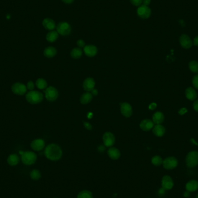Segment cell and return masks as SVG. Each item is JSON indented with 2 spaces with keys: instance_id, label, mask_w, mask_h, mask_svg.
I'll return each instance as SVG.
<instances>
[{
  "instance_id": "6da1fadb",
  "label": "cell",
  "mask_w": 198,
  "mask_h": 198,
  "mask_svg": "<svg viewBox=\"0 0 198 198\" xmlns=\"http://www.w3.org/2000/svg\"><path fill=\"white\" fill-rule=\"evenodd\" d=\"M44 154L48 160L52 161H57L61 160L63 152L61 147L55 144H51L46 146Z\"/></svg>"
},
{
  "instance_id": "7a4b0ae2",
  "label": "cell",
  "mask_w": 198,
  "mask_h": 198,
  "mask_svg": "<svg viewBox=\"0 0 198 198\" xmlns=\"http://www.w3.org/2000/svg\"><path fill=\"white\" fill-rule=\"evenodd\" d=\"M43 98V95L39 91H31L26 95V100L31 104L40 103Z\"/></svg>"
},
{
  "instance_id": "3957f363",
  "label": "cell",
  "mask_w": 198,
  "mask_h": 198,
  "mask_svg": "<svg viewBox=\"0 0 198 198\" xmlns=\"http://www.w3.org/2000/svg\"><path fill=\"white\" fill-rule=\"evenodd\" d=\"M186 165L190 168L196 167L198 164V152L193 151L190 152L185 158Z\"/></svg>"
},
{
  "instance_id": "277c9868",
  "label": "cell",
  "mask_w": 198,
  "mask_h": 198,
  "mask_svg": "<svg viewBox=\"0 0 198 198\" xmlns=\"http://www.w3.org/2000/svg\"><path fill=\"white\" fill-rule=\"evenodd\" d=\"M37 159V156L32 151L24 152L21 155L22 162L27 166H30L35 164Z\"/></svg>"
},
{
  "instance_id": "5b68a950",
  "label": "cell",
  "mask_w": 198,
  "mask_h": 198,
  "mask_svg": "<svg viewBox=\"0 0 198 198\" xmlns=\"http://www.w3.org/2000/svg\"><path fill=\"white\" fill-rule=\"evenodd\" d=\"M57 32L58 34L65 36L70 34L71 31V27L68 23L67 22H61L56 27Z\"/></svg>"
},
{
  "instance_id": "8992f818",
  "label": "cell",
  "mask_w": 198,
  "mask_h": 198,
  "mask_svg": "<svg viewBox=\"0 0 198 198\" xmlns=\"http://www.w3.org/2000/svg\"><path fill=\"white\" fill-rule=\"evenodd\" d=\"M162 164L165 169L172 170L177 166L178 160L175 157L170 156L163 160Z\"/></svg>"
},
{
  "instance_id": "52a82bcc",
  "label": "cell",
  "mask_w": 198,
  "mask_h": 198,
  "mask_svg": "<svg viewBox=\"0 0 198 198\" xmlns=\"http://www.w3.org/2000/svg\"><path fill=\"white\" fill-rule=\"evenodd\" d=\"M45 97L49 101H54L57 99L59 93L55 88L53 86L48 87L46 91H45Z\"/></svg>"
},
{
  "instance_id": "ba28073f",
  "label": "cell",
  "mask_w": 198,
  "mask_h": 198,
  "mask_svg": "<svg viewBox=\"0 0 198 198\" xmlns=\"http://www.w3.org/2000/svg\"><path fill=\"white\" fill-rule=\"evenodd\" d=\"M12 91L14 94L17 95H25L27 92V86L22 83L17 82L14 83L11 88Z\"/></svg>"
},
{
  "instance_id": "9c48e42d",
  "label": "cell",
  "mask_w": 198,
  "mask_h": 198,
  "mask_svg": "<svg viewBox=\"0 0 198 198\" xmlns=\"http://www.w3.org/2000/svg\"><path fill=\"white\" fill-rule=\"evenodd\" d=\"M104 145L107 147H111L114 144L115 138L114 135L111 132H106L103 136Z\"/></svg>"
},
{
  "instance_id": "30bf717a",
  "label": "cell",
  "mask_w": 198,
  "mask_h": 198,
  "mask_svg": "<svg viewBox=\"0 0 198 198\" xmlns=\"http://www.w3.org/2000/svg\"><path fill=\"white\" fill-rule=\"evenodd\" d=\"M151 13V9L148 6L142 5L139 7L137 9L138 16L142 19H148L150 16Z\"/></svg>"
},
{
  "instance_id": "8fae6325",
  "label": "cell",
  "mask_w": 198,
  "mask_h": 198,
  "mask_svg": "<svg viewBox=\"0 0 198 198\" xmlns=\"http://www.w3.org/2000/svg\"><path fill=\"white\" fill-rule=\"evenodd\" d=\"M179 42L181 47L184 49H190L193 45V41L188 35H181L179 38Z\"/></svg>"
},
{
  "instance_id": "7c38bea8",
  "label": "cell",
  "mask_w": 198,
  "mask_h": 198,
  "mask_svg": "<svg viewBox=\"0 0 198 198\" xmlns=\"http://www.w3.org/2000/svg\"><path fill=\"white\" fill-rule=\"evenodd\" d=\"M162 188H163L165 191L172 189L174 186V182L172 178L168 175L164 176L162 179Z\"/></svg>"
},
{
  "instance_id": "4fadbf2b",
  "label": "cell",
  "mask_w": 198,
  "mask_h": 198,
  "mask_svg": "<svg viewBox=\"0 0 198 198\" xmlns=\"http://www.w3.org/2000/svg\"><path fill=\"white\" fill-rule=\"evenodd\" d=\"M45 146L44 140L41 138L34 140L31 143V148L35 151H40L43 150Z\"/></svg>"
},
{
  "instance_id": "5bb4252c",
  "label": "cell",
  "mask_w": 198,
  "mask_h": 198,
  "mask_svg": "<svg viewBox=\"0 0 198 198\" xmlns=\"http://www.w3.org/2000/svg\"><path fill=\"white\" fill-rule=\"evenodd\" d=\"M121 114L125 117H130L132 115L133 112L131 105L128 103H123L121 104Z\"/></svg>"
},
{
  "instance_id": "9a60e30c",
  "label": "cell",
  "mask_w": 198,
  "mask_h": 198,
  "mask_svg": "<svg viewBox=\"0 0 198 198\" xmlns=\"http://www.w3.org/2000/svg\"><path fill=\"white\" fill-rule=\"evenodd\" d=\"M95 81L92 78H88L83 83V88L85 91L88 92H91V91L95 88Z\"/></svg>"
},
{
  "instance_id": "2e32d148",
  "label": "cell",
  "mask_w": 198,
  "mask_h": 198,
  "mask_svg": "<svg viewBox=\"0 0 198 198\" xmlns=\"http://www.w3.org/2000/svg\"><path fill=\"white\" fill-rule=\"evenodd\" d=\"M83 51L86 56L92 57L96 56L97 53V48L95 45H88L83 47Z\"/></svg>"
},
{
  "instance_id": "e0dca14e",
  "label": "cell",
  "mask_w": 198,
  "mask_h": 198,
  "mask_svg": "<svg viewBox=\"0 0 198 198\" xmlns=\"http://www.w3.org/2000/svg\"><path fill=\"white\" fill-rule=\"evenodd\" d=\"M154 126V123L150 119H144L140 124V127L143 131L147 132L152 129Z\"/></svg>"
},
{
  "instance_id": "ac0fdd59",
  "label": "cell",
  "mask_w": 198,
  "mask_h": 198,
  "mask_svg": "<svg viewBox=\"0 0 198 198\" xmlns=\"http://www.w3.org/2000/svg\"><path fill=\"white\" fill-rule=\"evenodd\" d=\"M108 156L113 160H118L121 156V152L118 149L115 147H111L107 151Z\"/></svg>"
},
{
  "instance_id": "d6986e66",
  "label": "cell",
  "mask_w": 198,
  "mask_h": 198,
  "mask_svg": "<svg viewBox=\"0 0 198 198\" xmlns=\"http://www.w3.org/2000/svg\"><path fill=\"white\" fill-rule=\"evenodd\" d=\"M43 27L49 30H53L56 28V23L54 20L50 18H45L43 21Z\"/></svg>"
},
{
  "instance_id": "ffe728a7",
  "label": "cell",
  "mask_w": 198,
  "mask_h": 198,
  "mask_svg": "<svg viewBox=\"0 0 198 198\" xmlns=\"http://www.w3.org/2000/svg\"><path fill=\"white\" fill-rule=\"evenodd\" d=\"M185 93L186 97L191 101H194L196 100L198 97L196 92L192 87H188V88H187L185 90Z\"/></svg>"
},
{
  "instance_id": "44dd1931",
  "label": "cell",
  "mask_w": 198,
  "mask_h": 198,
  "mask_svg": "<svg viewBox=\"0 0 198 198\" xmlns=\"http://www.w3.org/2000/svg\"><path fill=\"white\" fill-rule=\"evenodd\" d=\"M164 116L162 112L158 111L154 113L152 115V121L156 125H160L164 122Z\"/></svg>"
},
{
  "instance_id": "7402d4cb",
  "label": "cell",
  "mask_w": 198,
  "mask_h": 198,
  "mask_svg": "<svg viewBox=\"0 0 198 198\" xmlns=\"http://www.w3.org/2000/svg\"><path fill=\"white\" fill-rule=\"evenodd\" d=\"M153 133L157 137H162L166 132V129L164 126L162 125H156L154 126L152 130Z\"/></svg>"
},
{
  "instance_id": "603a6c76",
  "label": "cell",
  "mask_w": 198,
  "mask_h": 198,
  "mask_svg": "<svg viewBox=\"0 0 198 198\" xmlns=\"http://www.w3.org/2000/svg\"><path fill=\"white\" fill-rule=\"evenodd\" d=\"M185 189L190 192L197 191L198 190V181L195 180L188 181L185 185Z\"/></svg>"
},
{
  "instance_id": "cb8c5ba5",
  "label": "cell",
  "mask_w": 198,
  "mask_h": 198,
  "mask_svg": "<svg viewBox=\"0 0 198 198\" xmlns=\"http://www.w3.org/2000/svg\"><path fill=\"white\" fill-rule=\"evenodd\" d=\"M57 50L55 47H46L43 51V55L47 58H52L56 56Z\"/></svg>"
},
{
  "instance_id": "d4e9b609",
  "label": "cell",
  "mask_w": 198,
  "mask_h": 198,
  "mask_svg": "<svg viewBox=\"0 0 198 198\" xmlns=\"http://www.w3.org/2000/svg\"><path fill=\"white\" fill-rule=\"evenodd\" d=\"M93 99V95L91 92H86L83 93L80 97V102L82 104H87L89 103Z\"/></svg>"
},
{
  "instance_id": "484cf974",
  "label": "cell",
  "mask_w": 198,
  "mask_h": 198,
  "mask_svg": "<svg viewBox=\"0 0 198 198\" xmlns=\"http://www.w3.org/2000/svg\"><path fill=\"white\" fill-rule=\"evenodd\" d=\"M7 162L10 166H16L19 162V157L16 154H11L9 156L7 159Z\"/></svg>"
},
{
  "instance_id": "4316f807",
  "label": "cell",
  "mask_w": 198,
  "mask_h": 198,
  "mask_svg": "<svg viewBox=\"0 0 198 198\" xmlns=\"http://www.w3.org/2000/svg\"><path fill=\"white\" fill-rule=\"evenodd\" d=\"M59 37V34L56 31H51L47 33L46 39L49 43H53L56 41Z\"/></svg>"
},
{
  "instance_id": "83f0119b",
  "label": "cell",
  "mask_w": 198,
  "mask_h": 198,
  "mask_svg": "<svg viewBox=\"0 0 198 198\" xmlns=\"http://www.w3.org/2000/svg\"><path fill=\"white\" fill-rule=\"evenodd\" d=\"M70 55L73 59H79L82 55V49L79 47H75L71 51Z\"/></svg>"
},
{
  "instance_id": "f1b7e54d",
  "label": "cell",
  "mask_w": 198,
  "mask_h": 198,
  "mask_svg": "<svg viewBox=\"0 0 198 198\" xmlns=\"http://www.w3.org/2000/svg\"><path fill=\"white\" fill-rule=\"evenodd\" d=\"M77 198H93V196L90 191L83 190L78 193Z\"/></svg>"
},
{
  "instance_id": "f546056e",
  "label": "cell",
  "mask_w": 198,
  "mask_h": 198,
  "mask_svg": "<svg viewBox=\"0 0 198 198\" xmlns=\"http://www.w3.org/2000/svg\"><path fill=\"white\" fill-rule=\"evenodd\" d=\"M35 85L39 89H44L47 87V82L43 78H39L37 80Z\"/></svg>"
},
{
  "instance_id": "4dcf8cb0",
  "label": "cell",
  "mask_w": 198,
  "mask_h": 198,
  "mask_svg": "<svg viewBox=\"0 0 198 198\" xmlns=\"http://www.w3.org/2000/svg\"><path fill=\"white\" fill-rule=\"evenodd\" d=\"M151 162L155 166H160L163 163V160L160 156L155 155L152 158Z\"/></svg>"
},
{
  "instance_id": "1f68e13d",
  "label": "cell",
  "mask_w": 198,
  "mask_h": 198,
  "mask_svg": "<svg viewBox=\"0 0 198 198\" xmlns=\"http://www.w3.org/2000/svg\"><path fill=\"white\" fill-rule=\"evenodd\" d=\"M30 177L34 181H37L39 180L41 177V174L38 170L34 169L33 170H32L30 172Z\"/></svg>"
},
{
  "instance_id": "d6a6232c",
  "label": "cell",
  "mask_w": 198,
  "mask_h": 198,
  "mask_svg": "<svg viewBox=\"0 0 198 198\" xmlns=\"http://www.w3.org/2000/svg\"><path fill=\"white\" fill-rule=\"evenodd\" d=\"M189 69L194 73H198V62L196 61H191L189 63Z\"/></svg>"
},
{
  "instance_id": "836d02e7",
  "label": "cell",
  "mask_w": 198,
  "mask_h": 198,
  "mask_svg": "<svg viewBox=\"0 0 198 198\" xmlns=\"http://www.w3.org/2000/svg\"><path fill=\"white\" fill-rule=\"evenodd\" d=\"M192 84L195 89H198V74L195 75L192 78Z\"/></svg>"
},
{
  "instance_id": "e575fe53",
  "label": "cell",
  "mask_w": 198,
  "mask_h": 198,
  "mask_svg": "<svg viewBox=\"0 0 198 198\" xmlns=\"http://www.w3.org/2000/svg\"><path fill=\"white\" fill-rule=\"evenodd\" d=\"M27 89H28L29 91H33L34 89V83L32 81H29L27 84Z\"/></svg>"
},
{
  "instance_id": "d590c367",
  "label": "cell",
  "mask_w": 198,
  "mask_h": 198,
  "mask_svg": "<svg viewBox=\"0 0 198 198\" xmlns=\"http://www.w3.org/2000/svg\"><path fill=\"white\" fill-rule=\"evenodd\" d=\"M131 3L134 6H140L143 0H130Z\"/></svg>"
},
{
  "instance_id": "8d00e7d4",
  "label": "cell",
  "mask_w": 198,
  "mask_h": 198,
  "mask_svg": "<svg viewBox=\"0 0 198 198\" xmlns=\"http://www.w3.org/2000/svg\"><path fill=\"white\" fill-rule=\"evenodd\" d=\"M77 43V45L79 48H82V47H85V43L82 39L78 40Z\"/></svg>"
},
{
  "instance_id": "74e56055",
  "label": "cell",
  "mask_w": 198,
  "mask_h": 198,
  "mask_svg": "<svg viewBox=\"0 0 198 198\" xmlns=\"http://www.w3.org/2000/svg\"><path fill=\"white\" fill-rule=\"evenodd\" d=\"M83 125L86 129L89 130H91L92 129V126L90 123H89L88 122H83Z\"/></svg>"
},
{
  "instance_id": "f35d334b",
  "label": "cell",
  "mask_w": 198,
  "mask_h": 198,
  "mask_svg": "<svg viewBox=\"0 0 198 198\" xmlns=\"http://www.w3.org/2000/svg\"><path fill=\"white\" fill-rule=\"evenodd\" d=\"M187 111H188V110L186 108H181V109L178 111V114L180 115H184L185 114H186Z\"/></svg>"
},
{
  "instance_id": "ab89813d",
  "label": "cell",
  "mask_w": 198,
  "mask_h": 198,
  "mask_svg": "<svg viewBox=\"0 0 198 198\" xmlns=\"http://www.w3.org/2000/svg\"><path fill=\"white\" fill-rule=\"evenodd\" d=\"M193 108H194V110L198 112V100H196L194 101L193 104Z\"/></svg>"
},
{
  "instance_id": "60d3db41",
  "label": "cell",
  "mask_w": 198,
  "mask_h": 198,
  "mask_svg": "<svg viewBox=\"0 0 198 198\" xmlns=\"http://www.w3.org/2000/svg\"><path fill=\"white\" fill-rule=\"evenodd\" d=\"M157 107V105L155 103H152L150 104V105L149 106V109L151 110H155V108Z\"/></svg>"
},
{
  "instance_id": "b9f144b4",
  "label": "cell",
  "mask_w": 198,
  "mask_h": 198,
  "mask_svg": "<svg viewBox=\"0 0 198 198\" xmlns=\"http://www.w3.org/2000/svg\"><path fill=\"white\" fill-rule=\"evenodd\" d=\"M193 44H194L195 46L198 47V36H196V37L194 39Z\"/></svg>"
},
{
  "instance_id": "7bdbcfd3",
  "label": "cell",
  "mask_w": 198,
  "mask_h": 198,
  "mask_svg": "<svg viewBox=\"0 0 198 198\" xmlns=\"http://www.w3.org/2000/svg\"><path fill=\"white\" fill-rule=\"evenodd\" d=\"M91 94L92 95H95V96H97V94H98V91L97 90V89H92V91H91Z\"/></svg>"
},
{
  "instance_id": "ee69618b",
  "label": "cell",
  "mask_w": 198,
  "mask_h": 198,
  "mask_svg": "<svg viewBox=\"0 0 198 198\" xmlns=\"http://www.w3.org/2000/svg\"><path fill=\"white\" fill-rule=\"evenodd\" d=\"M142 2L144 5H146V6H148L150 2H151V0H143L142 1Z\"/></svg>"
},
{
  "instance_id": "f6af8a7d",
  "label": "cell",
  "mask_w": 198,
  "mask_h": 198,
  "mask_svg": "<svg viewBox=\"0 0 198 198\" xmlns=\"http://www.w3.org/2000/svg\"><path fill=\"white\" fill-rule=\"evenodd\" d=\"M190 192L189 191H187L186 192H185L184 193V196L185 197V198H188V197H190Z\"/></svg>"
},
{
  "instance_id": "bcb514c9",
  "label": "cell",
  "mask_w": 198,
  "mask_h": 198,
  "mask_svg": "<svg viewBox=\"0 0 198 198\" xmlns=\"http://www.w3.org/2000/svg\"><path fill=\"white\" fill-rule=\"evenodd\" d=\"M62 1L66 4H71L74 1V0H62Z\"/></svg>"
},
{
  "instance_id": "7dc6e473",
  "label": "cell",
  "mask_w": 198,
  "mask_h": 198,
  "mask_svg": "<svg viewBox=\"0 0 198 198\" xmlns=\"http://www.w3.org/2000/svg\"><path fill=\"white\" fill-rule=\"evenodd\" d=\"M164 192H165V190H164L163 188H160V190H159V193L160 194H164Z\"/></svg>"
},
{
  "instance_id": "c3c4849f",
  "label": "cell",
  "mask_w": 198,
  "mask_h": 198,
  "mask_svg": "<svg viewBox=\"0 0 198 198\" xmlns=\"http://www.w3.org/2000/svg\"><path fill=\"white\" fill-rule=\"evenodd\" d=\"M98 149H99V151H100V152H103V151L105 150V148H104L103 146H99Z\"/></svg>"
},
{
  "instance_id": "681fc988",
  "label": "cell",
  "mask_w": 198,
  "mask_h": 198,
  "mask_svg": "<svg viewBox=\"0 0 198 198\" xmlns=\"http://www.w3.org/2000/svg\"><path fill=\"white\" fill-rule=\"evenodd\" d=\"M191 141H192V142H193V143H194V144H196V146H198V143H197V142H195V141L194 140V139H191Z\"/></svg>"
},
{
  "instance_id": "f907efd6",
  "label": "cell",
  "mask_w": 198,
  "mask_h": 198,
  "mask_svg": "<svg viewBox=\"0 0 198 198\" xmlns=\"http://www.w3.org/2000/svg\"><path fill=\"white\" fill-rule=\"evenodd\" d=\"M196 198H198V194L196 195Z\"/></svg>"
}]
</instances>
